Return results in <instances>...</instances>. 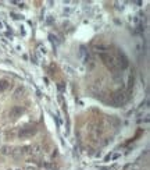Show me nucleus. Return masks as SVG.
Returning <instances> with one entry per match:
<instances>
[{"instance_id":"1","label":"nucleus","mask_w":150,"mask_h":170,"mask_svg":"<svg viewBox=\"0 0 150 170\" xmlns=\"http://www.w3.org/2000/svg\"><path fill=\"white\" fill-rule=\"evenodd\" d=\"M100 57H102V60L104 61V64L107 66L111 71H115L117 66H115V60H114V57L110 56V55H106V53H102Z\"/></svg>"},{"instance_id":"2","label":"nucleus","mask_w":150,"mask_h":170,"mask_svg":"<svg viewBox=\"0 0 150 170\" xmlns=\"http://www.w3.org/2000/svg\"><path fill=\"white\" fill-rule=\"evenodd\" d=\"M35 132H36V128H35V127H25V128H21V130H20V132H18V137L24 139V138L32 137Z\"/></svg>"},{"instance_id":"3","label":"nucleus","mask_w":150,"mask_h":170,"mask_svg":"<svg viewBox=\"0 0 150 170\" xmlns=\"http://www.w3.org/2000/svg\"><path fill=\"white\" fill-rule=\"evenodd\" d=\"M125 100H126V98H125V94H124V92H117V94L113 96V102H114L115 105H122Z\"/></svg>"},{"instance_id":"4","label":"nucleus","mask_w":150,"mask_h":170,"mask_svg":"<svg viewBox=\"0 0 150 170\" xmlns=\"http://www.w3.org/2000/svg\"><path fill=\"white\" fill-rule=\"evenodd\" d=\"M21 113H22V107H21V106H14V107L10 110V117L16 119V117H18Z\"/></svg>"},{"instance_id":"5","label":"nucleus","mask_w":150,"mask_h":170,"mask_svg":"<svg viewBox=\"0 0 150 170\" xmlns=\"http://www.w3.org/2000/svg\"><path fill=\"white\" fill-rule=\"evenodd\" d=\"M8 87H10V81L8 80H6V78L0 80V92H4Z\"/></svg>"},{"instance_id":"6","label":"nucleus","mask_w":150,"mask_h":170,"mask_svg":"<svg viewBox=\"0 0 150 170\" xmlns=\"http://www.w3.org/2000/svg\"><path fill=\"white\" fill-rule=\"evenodd\" d=\"M25 94V89L24 88H17V91L14 92V98L16 99H20V98H22Z\"/></svg>"},{"instance_id":"7","label":"nucleus","mask_w":150,"mask_h":170,"mask_svg":"<svg viewBox=\"0 0 150 170\" xmlns=\"http://www.w3.org/2000/svg\"><path fill=\"white\" fill-rule=\"evenodd\" d=\"M119 158V154H110V155H107L106 156V162H111V160H114V159H118Z\"/></svg>"},{"instance_id":"8","label":"nucleus","mask_w":150,"mask_h":170,"mask_svg":"<svg viewBox=\"0 0 150 170\" xmlns=\"http://www.w3.org/2000/svg\"><path fill=\"white\" fill-rule=\"evenodd\" d=\"M0 154H1V155H10V154H13V152H11L10 146L4 145V146H1V149H0Z\"/></svg>"},{"instance_id":"9","label":"nucleus","mask_w":150,"mask_h":170,"mask_svg":"<svg viewBox=\"0 0 150 170\" xmlns=\"http://www.w3.org/2000/svg\"><path fill=\"white\" fill-rule=\"evenodd\" d=\"M31 154L39 155L40 154V145H33V146H31Z\"/></svg>"},{"instance_id":"10","label":"nucleus","mask_w":150,"mask_h":170,"mask_svg":"<svg viewBox=\"0 0 150 170\" xmlns=\"http://www.w3.org/2000/svg\"><path fill=\"white\" fill-rule=\"evenodd\" d=\"M39 50H40V53H43V55L46 53V49H45V48H39Z\"/></svg>"},{"instance_id":"11","label":"nucleus","mask_w":150,"mask_h":170,"mask_svg":"<svg viewBox=\"0 0 150 170\" xmlns=\"http://www.w3.org/2000/svg\"><path fill=\"white\" fill-rule=\"evenodd\" d=\"M26 170H35V169H33V167H31V166H28V167H26Z\"/></svg>"}]
</instances>
